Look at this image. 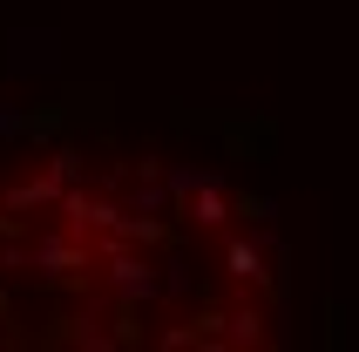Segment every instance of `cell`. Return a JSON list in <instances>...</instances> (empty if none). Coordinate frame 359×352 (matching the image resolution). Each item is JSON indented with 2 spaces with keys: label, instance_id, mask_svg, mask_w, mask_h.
Wrapping results in <instances>:
<instances>
[{
  "label": "cell",
  "instance_id": "52a82bcc",
  "mask_svg": "<svg viewBox=\"0 0 359 352\" xmlns=\"http://www.w3.org/2000/svg\"><path fill=\"white\" fill-rule=\"evenodd\" d=\"M48 48H55V34H20V61L14 68H48V61H55Z\"/></svg>",
  "mask_w": 359,
  "mask_h": 352
},
{
  "label": "cell",
  "instance_id": "5b68a950",
  "mask_svg": "<svg viewBox=\"0 0 359 352\" xmlns=\"http://www.w3.org/2000/svg\"><path fill=\"white\" fill-rule=\"evenodd\" d=\"M197 292V264H190V257H170V264H163V298H190Z\"/></svg>",
  "mask_w": 359,
  "mask_h": 352
},
{
  "label": "cell",
  "instance_id": "ba28073f",
  "mask_svg": "<svg viewBox=\"0 0 359 352\" xmlns=\"http://www.w3.org/2000/svg\"><path fill=\"white\" fill-rule=\"evenodd\" d=\"M20 129H27V122H20V109H7V102H0V136H20Z\"/></svg>",
  "mask_w": 359,
  "mask_h": 352
},
{
  "label": "cell",
  "instance_id": "8992f818",
  "mask_svg": "<svg viewBox=\"0 0 359 352\" xmlns=\"http://www.w3.org/2000/svg\"><path fill=\"white\" fill-rule=\"evenodd\" d=\"M68 339H75V346H88V352H109V346H122L116 332H102V318H75V332H68Z\"/></svg>",
  "mask_w": 359,
  "mask_h": 352
},
{
  "label": "cell",
  "instance_id": "277c9868",
  "mask_svg": "<svg viewBox=\"0 0 359 352\" xmlns=\"http://www.w3.org/2000/svg\"><path fill=\"white\" fill-rule=\"evenodd\" d=\"M258 264H264V257H258V244H251V237H231V278H238V285H258Z\"/></svg>",
  "mask_w": 359,
  "mask_h": 352
},
{
  "label": "cell",
  "instance_id": "7a4b0ae2",
  "mask_svg": "<svg viewBox=\"0 0 359 352\" xmlns=\"http://www.w3.org/2000/svg\"><path fill=\"white\" fill-rule=\"evenodd\" d=\"M183 217H190V224H203V231H224V224H231V196H224L217 176H203L197 190L183 196Z\"/></svg>",
  "mask_w": 359,
  "mask_h": 352
},
{
  "label": "cell",
  "instance_id": "3957f363",
  "mask_svg": "<svg viewBox=\"0 0 359 352\" xmlns=\"http://www.w3.org/2000/svg\"><path fill=\"white\" fill-rule=\"evenodd\" d=\"M34 264H41L48 278H75V271H81V251H75V244H61V237H48V244L34 251Z\"/></svg>",
  "mask_w": 359,
  "mask_h": 352
},
{
  "label": "cell",
  "instance_id": "6da1fadb",
  "mask_svg": "<svg viewBox=\"0 0 359 352\" xmlns=\"http://www.w3.org/2000/svg\"><path fill=\"white\" fill-rule=\"evenodd\" d=\"M109 285H116L122 298H129V305H156L163 298V271H149V264H142L136 251H109Z\"/></svg>",
  "mask_w": 359,
  "mask_h": 352
}]
</instances>
